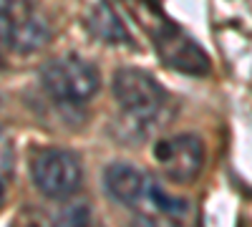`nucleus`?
Returning a JSON list of instances; mask_svg holds the SVG:
<instances>
[{"label": "nucleus", "instance_id": "3", "mask_svg": "<svg viewBox=\"0 0 252 227\" xmlns=\"http://www.w3.org/2000/svg\"><path fill=\"white\" fill-rule=\"evenodd\" d=\"M114 96L119 106L129 114L136 124H149L159 119L161 109L166 106V94L157 84L152 73L141 68H119L114 73Z\"/></svg>", "mask_w": 252, "mask_h": 227}, {"label": "nucleus", "instance_id": "10", "mask_svg": "<svg viewBox=\"0 0 252 227\" xmlns=\"http://www.w3.org/2000/svg\"><path fill=\"white\" fill-rule=\"evenodd\" d=\"M5 197V177H0V202Z\"/></svg>", "mask_w": 252, "mask_h": 227}, {"label": "nucleus", "instance_id": "8", "mask_svg": "<svg viewBox=\"0 0 252 227\" xmlns=\"http://www.w3.org/2000/svg\"><path fill=\"white\" fill-rule=\"evenodd\" d=\"M86 28L91 31L94 38L103 40V43H109V46H126V43H131L129 28H126V23L121 20V15L116 13V8L109 3V0H98V3L89 10Z\"/></svg>", "mask_w": 252, "mask_h": 227}, {"label": "nucleus", "instance_id": "5", "mask_svg": "<svg viewBox=\"0 0 252 227\" xmlns=\"http://www.w3.org/2000/svg\"><path fill=\"white\" fill-rule=\"evenodd\" d=\"M154 159L166 179L187 184L197 179V174L204 167V144L194 134H177L157 141Z\"/></svg>", "mask_w": 252, "mask_h": 227}, {"label": "nucleus", "instance_id": "11", "mask_svg": "<svg viewBox=\"0 0 252 227\" xmlns=\"http://www.w3.org/2000/svg\"><path fill=\"white\" fill-rule=\"evenodd\" d=\"M0 66H3V61H0Z\"/></svg>", "mask_w": 252, "mask_h": 227}, {"label": "nucleus", "instance_id": "7", "mask_svg": "<svg viewBox=\"0 0 252 227\" xmlns=\"http://www.w3.org/2000/svg\"><path fill=\"white\" fill-rule=\"evenodd\" d=\"M146 182H149V174L136 169L134 164H126V162H114L103 172V187H106L109 197L129 210L136 204L141 190L146 187Z\"/></svg>", "mask_w": 252, "mask_h": 227}, {"label": "nucleus", "instance_id": "4", "mask_svg": "<svg viewBox=\"0 0 252 227\" xmlns=\"http://www.w3.org/2000/svg\"><path fill=\"white\" fill-rule=\"evenodd\" d=\"M31 177L40 195L51 199H68L81 187V162L73 152L51 147L40 149L31 162Z\"/></svg>", "mask_w": 252, "mask_h": 227}, {"label": "nucleus", "instance_id": "2", "mask_svg": "<svg viewBox=\"0 0 252 227\" xmlns=\"http://www.w3.org/2000/svg\"><path fill=\"white\" fill-rule=\"evenodd\" d=\"M51 40V26L33 0H0V46L13 53H33Z\"/></svg>", "mask_w": 252, "mask_h": 227}, {"label": "nucleus", "instance_id": "9", "mask_svg": "<svg viewBox=\"0 0 252 227\" xmlns=\"http://www.w3.org/2000/svg\"><path fill=\"white\" fill-rule=\"evenodd\" d=\"M13 159H15V157H13V144H10V139L0 134V177L8 179V174H10V169H13Z\"/></svg>", "mask_w": 252, "mask_h": 227}, {"label": "nucleus", "instance_id": "6", "mask_svg": "<svg viewBox=\"0 0 252 227\" xmlns=\"http://www.w3.org/2000/svg\"><path fill=\"white\" fill-rule=\"evenodd\" d=\"M154 40H157L159 56L166 61V66H172L174 71H182V73H189V76H202V73L209 71L207 53L192 38H187L182 31H177L174 26L159 23Z\"/></svg>", "mask_w": 252, "mask_h": 227}, {"label": "nucleus", "instance_id": "1", "mask_svg": "<svg viewBox=\"0 0 252 227\" xmlns=\"http://www.w3.org/2000/svg\"><path fill=\"white\" fill-rule=\"evenodd\" d=\"M40 86L58 104H83L98 91L101 76L96 66L89 64V61L78 56H63L48 61L43 66Z\"/></svg>", "mask_w": 252, "mask_h": 227}]
</instances>
